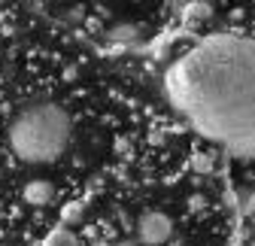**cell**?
<instances>
[{
  "label": "cell",
  "instance_id": "cell-1",
  "mask_svg": "<svg viewBox=\"0 0 255 246\" xmlns=\"http://www.w3.org/2000/svg\"><path fill=\"white\" fill-rule=\"evenodd\" d=\"M170 104L201 137L255 158V34H210L188 46L164 76Z\"/></svg>",
  "mask_w": 255,
  "mask_h": 246
},
{
  "label": "cell",
  "instance_id": "cell-2",
  "mask_svg": "<svg viewBox=\"0 0 255 246\" xmlns=\"http://www.w3.org/2000/svg\"><path fill=\"white\" fill-rule=\"evenodd\" d=\"M9 149L27 164H49L64 155L73 137V122L58 104L40 101L21 107L9 122Z\"/></svg>",
  "mask_w": 255,
  "mask_h": 246
},
{
  "label": "cell",
  "instance_id": "cell-3",
  "mask_svg": "<svg viewBox=\"0 0 255 246\" xmlns=\"http://www.w3.org/2000/svg\"><path fill=\"white\" fill-rule=\"evenodd\" d=\"M137 237L146 246H161L173 237V219L161 210H146L137 219Z\"/></svg>",
  "mask_w": 255,
  "mask_h": 246
},
{
  "label": "cell",
  "instance_id": "cell-4",
  "mask_svg": "<svg viewBox=\"0 0 255 246\" xmlns=\"http://www.w3.org/2000/svg\"><path fill=\"white\" fill-rule=\"evenodd\" d=\"M21 195H24V201L30 207H46V204L55 201V186H52L49 179H30Z\"/></svg>",
  "mask_w": 255,
  "mask_h": 246
},
{
  "label": "cell",
  "instance_id": "cell-5",
  "mask_svg": "<svg viewBox=\"0 0 255 246\" xmlns=\"http://www.w3.org/2000/svg\"><path fill=\"white\" fill-rule=\"evenodd\" d=\"M46 246H79V240H76V234L70 228H55L46 237Z\"/></svg>",
  "mask_w": 255,
  "mask_h": 246
}]
</instances>
